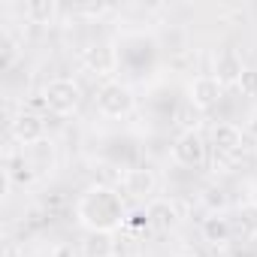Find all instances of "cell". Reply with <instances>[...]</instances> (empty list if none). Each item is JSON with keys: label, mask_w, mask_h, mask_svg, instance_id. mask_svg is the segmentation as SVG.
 I'll return each mask as SVG.
<instances>
[{"label": "cell", "mask_w": 257, "mask_h": 257, "mask_svg": "<svg viewBox=\"0 0 257 257\" xmlns=\"http://www.w3.org/2000/svg\"><path fill=\"white\" fill-rule=\"evenodd\" d=\"M221 97H224V85H221L212 73H200V76H194L191 85H188V103H191L194 109H200V112L218 106Z\"/></svg>", "instance_id": "cell-8"}, {"label": "cell", "mask_w": 257, "mask_h": 257, "mask_svg": "<svg viewBox=\"0 0 257 257\" xmlns=\"http://www.w3.org/2000/svg\"><path fill=\"white\" fill-rule=\"evenodd\" d=\"M16 58H19V43H16L10 34H4V61H0V67L10 70V67L16 64Z\"/></svg>", "instance_id": "cell-20"}, {"label": "cell", "mask_w": 257, "mask_h": 257, "mask_svg": "<svg viewBox=\"0 0 257 257\" xmlns=\"http://www.w3.org/2000/svg\"><path fill=\"white\" fill-rule=\"evenodd\" d=\"M10 137L22 146V149H31L37 143L46 140V118L34 109H22L19 115H13L10 121Z\"/></svg>", "instance_id": "cell-4"}, {"label": "cell", "mask_w": 257, "mask_h": 257, "mask_svg": "<svg viewBox=\"0 0 257 257\" xmlns=\"http://www.w3.org/2000/svg\"><path fill=\"white\" fill-rule=\"evenodd\" d=\"M4 173L13 185H19V188H28V185H34L40 176H37V170L31 167V161H28V155H25V149H7V155H4Z\"/></svg>", "instance_id": "cell-10"}, {"label": "cell", "mask_w": 257, "mask_h": 257, "mask_svg": "<svg viewBox=\"0 0 257 257\" xmlns=\"http://www.w3.org/2000/svg\"><path fill=\"white\" fill-rule=\"evenodd\" d=\"M146 218H149V227L152 230L170 233L182 221V212H179V203L176 200H170V197H152L149 206H146Z\"/></svg>", "instance_id": "cell-9"}, {"label": "cell", "mask_w": 257, "mask_h": 257, "mask_svg": "<svg viewBox=\"0 0 257 257\" xmlns=\"http://www.w3.org/2000/svg\"><path fill=\"white\" fill-rule=\"evenodd\" d=\"M155 188H158V176L149 167H127L118 179V191L131 200H146V197L152 200Z\"/></svg>", "instance_id": "cell-7"}, {"label": "cell", "mask_w": 257, "mask_h": 257, "mask_svg": "<svg viewBox=\"0 0 257 257\" xmlns=\"http://www.w3.org/2000/svg\"><path fill=\"white\" fill-rule=\"evenodd\" d=\"M242 143H245V131L239 124H233V121H218L215 127H212V146L221 152V155H236L239 149H242Z\"/></svg>", "instance_id": "cell-14"}, {"label": "cell", "mask_w": 257, "mask_h": 257, "mask_svg": "<svg viewBox=\"0 0 257 257\" xmlns=\"http://www.w3.org/2000/svg\"><path fill=\"white\" fill-rule=\"evenodd\" d=\"M200 200H203V206H206L209 212H224V209H227V194H224L221 188H206Z\"/></svg>", "instance_id": "cell-18"}, {"label": "cell", "mask_w": 257, "mask_h": 257, "mask_svg": "<svg viewBox=\"0 0 257 257\" xmlns=\"http://www.w3.org/2000/svg\"><path fill=\"white\" fill-rule=\"evenodd\" d=\"M206 140L200 131H194V127H185V131L173 140V161L179 167H200L206 164Z\"/></svg>", "instance_id": "cell-5"}, {"label": "cell", "mask_w": 257, "mask_h": 257, "mask_svg": "<svg viewBox=\"0 0 257 257\" xmlns=\"http://www.w3.org/2000/svg\"><path fill=\"white\" fill-rule=\"evenodd\" d=\"M79 257H118V242L112 233L85 230V236L79 242Z\"/></svg>", "instance_id": "cell-13"}, {"label": "cell", "mask_w": 257, "mask_h": 257, "mask_svg": "<svg viewBox=\"0 0 257 257\" xmlns=\"http://www.w3.org/2000/svg\"><path fill=\"white\" fill-rule=\"evenodd\" d=\"M0 257H28V254H25V248H22V245L10 242V245L4 248V254H0Z\"/></svg>", "instance_id": "cell-22"}, {"label": "cell", "mask_w": 257, "mask_h": 257, "mask_svg": "<svg viewBox=\"0 0 257 257\" xmlns=\"http://www.w3.org/2000/svg\"><path fill=\"white\" fill-rule=\"evenodd\" d=\"M248 67L242 64V55L236 49H221L215 55V67H212V76L224 85V88H239V79Z\"/></svg>", "instance_id": "cell-11"}, {"label": "cell", "mask_w": 257, "mask_h": 257, "mask_svg": "<svg viewBox=\"0 0 257 257\" xmlns=\"http://www.w3.org/2000/svg\"><path fill=\"white\" fill-rule=\"evenodd\" d=\"M43 97L49 103V112L55 115H73L82 103V88L76 79L70 76H58V79H49L46 88H43Z\"/></svg>", "instance_id": "cell-3"}, {"label": "cell", "mask_w": 257, "mask_h": 257, "mask_svg": "<svg viewBox=\"0 0 257 257\" xmlns=\"http://www.w3.org/2000/svg\"><path fill=\"white\" fill-rule=\"evenodd\" d=\"M134 106H137L134 88L121 79H106L97 88V112L103 118H124L134 112Z\"/></svg>", "instance_id": "cell-2"}, {"label": "cell", "mask_w": 257, "mask_h": 257, "mask_svg": "<svg viewBox=\"0 0 257 257\" xmlns=\"http://www.w3.org/2000/svg\"><path fill=\"white\" fill-rule=\"evenodd\" d=\"M25 155H28V161H31V167L37 170V176H46V173H52V170H55V164H58V155H55V146H52L49 140H43V143H37V146H31V149H25Z\"/></svg>", "instance_id": "cell-15"}, {"label": "cell", "mask_w": 257, "mask_h": 257, "mask_svg": "<svg viewBox=\"0 0 257 257\" xmlns=\"http://www.w3.org/2000/svg\"><path fill=\"white\" fill-rule=\"evenodd\" d=\"M76 221L85 230H97V233H115L127 227L124 194L112 185H91L76 200Z\"/></svg>", "instance_id": "cell-1"}, {"label": "cell", "mask_w": 257, "mask_h": 257, "mask_svg": "<svg viewBox=\"0 0 257 257\" xmlns=\"http://www.w3.org/2000/svg\"><path fill=\"white\" fill-rule=\"evenodd\" d=\"M182 257H197V254H182Z\"/></svg>", "instance_id": "cell-24"}, {"label": "cell", "mask_w": 257, "mask_h": 257, "mask_svg": "<svg viewBox=\"0 0 257 257\" xmlns=\"http://www.w3.org/2000/svg\"><path fill=\"white\" fill-rule=\"evenodd\" d=\"M236 233L242 239H257V200H248L236 209V221H233Z\"/></svg>", "instance_id": "cell-16"}, {"label": "cell", "mask_w": 257, "mask_h": 257, "mask_svg": "<svg viewBox=\"0 0 257 257\" xmlns=\"http://www.w3.org/2000/svg\"><path fill=\"white\" fill-rule=\"evenodd\" d=\"M79 61H82V67L88 73L106 76V79H112V73L118 70V52H115L112 43H91V46H85L79 52Z\"/></svg>", "instance_id": "cell-6"}, {"label": "cell", "mask_w": 257, "mask_h": 257, "mask_svg": "<svg viewBox=\"0 0 257 257\" xmlns=\"http://www.w3.org/2000/svg\"><path fill=\"white\" fill-rule=\"evenodd\" d=\"M200 233L212 248H221V245H227L233 239L236 227H233V218H227L224 212H209L203 218V224H200Z\"/></svg>", "instance_id": "cell-12"}, {"label": "cell", "mask_w": 257, "mask_h": 257, "mask_svg": "<svg viewBox=\"0 0 257 257\" xmlns=\"http://www.w3.org/2000/svg\"><path fill=\"white\" fill-rule=\"evenodd\" d=\"M52 257H79V251H73V245H55Z\"/></svg>", "instance_id": "cell-21"}, {"label": "cell", "mask_w": 257, "mask_h": 257, "mask_svg": "<svg viewBox=\"0 0 257 257\" xmlns=\"http://www.w3.org/2000/svg\"><path fill=\"white\" fill-rule=\"evenodd\" d=\"M61 7L55 4V0H31V4H25V19L31 25H52L58 19Z\"/></svg>", "instance_id": "cell-17"}, {"label": "cell", "mask_w": 257, "mask_h": 257, "mask_svg": "<svg viewBox=\"0 0 257 257\" xmlns=\"http://www.w3.org/2000/svg\"><path fill=\"white\" fill-rule=\"evenodd\" d=\"M239 91L245 97H257V67H248L239 79Z\"/></svg>", "instance_id": "cell-19"}, {"label": "cell", "mask_w": 257, "mask_h": 257, "mask_svg": "<svg viewBox=\"0 0 257 257\" xmlns=\"http://www.w3.org/2000/svg\"><path fill=\"white\" fill-rule=\"evenodd\" d=\"M245 134H251V137H257V109L248 115V124H245Z\"/></svg>", "instance_id": "cell-23"}]
</instances>
